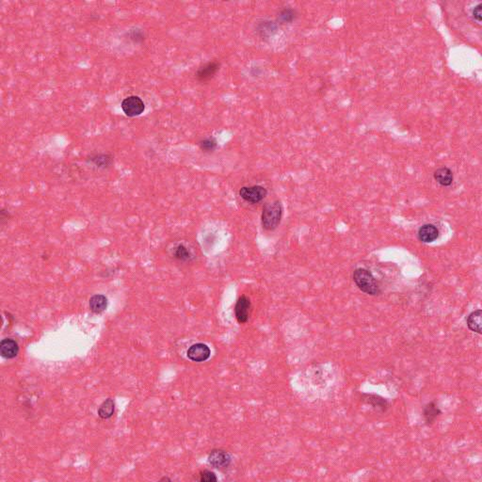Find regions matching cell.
<instances>
[{
  "mask_svg": "<svg viewBox=\"0 0 482 482\" xmlns=\"http://www.w3.org/2000/svg\"><path fill=\"white\" fill-rule=\"evenodd\" d=\"M353 282L362 292L369 296H378L381 294V286L370 270L365 267H358L352 274Z\"/></svg>",
  "mask_w": 482,
  "mask_h": 482,
  "instance_id": "1",
  "label": "cell"
},
{
  "mask_svg": "<svg viewBox=\"0 0 482 482\" xmlns=\"http://www.w3.org/2000/svg\"><path fill=\"white\" fill-rule=\"evenodd\" d=\"M283 205L279 201L268 203L263 208L262 212V225L263 228L267 231H273L276 229L283 217Z\"/></svg>",
  "mask_w": 482,
  "mask_h": 482,
  "instance_id": "2",
  "label": "cell"
},
{
  "mask_svg": "<svg viewBox=\"0 0 482 482\" xmlns=\"http://www.w3.org/2000/svg\"><path fill=\"white\" fill-rule=\"evenodd\" d=\"M121 106L124 113L128 117L140 116L145 109L144 102L142 101L141 97L136 95L126 97L125 99L123 100Z\"/></svg>",
  "mask_w": 482,
  "mask_h": 482,
  "instance_id": "3",
  "label": "cell"
},
{
  "mask_svg": "<svg viewBox=\"0 0 482 482\" xmlns=\"http://www.w3.org/2000/svg\"><path fill=\"white\" fill-rule=\"evenodd\" d=\"M267 191L262 186L242 187L240 191L241 198L249 204H257L266 198Z\"/></svg>",
  "mask_w": 482,
  "mask_h": 482,
  "instance_id": "4",
  "label": "cell"
},
{
  "mask_svg": "<svg viewBox=\"0 0 482 482\" xmlns=\"http://www.w3.org/2000/svg\"><path fill=\"white\" fill-rule=\"evenodd\" d=\"M361 399L365 404L369 405L375 412L380 414H385L390 408V402L388 399L377 394H362Z\"/></svg>",
  "mask_w": 482,
  "mask_h": 482,
  "instance_id": "5",
  "label": "cell"
},
{
  "mask_svg": "<svg viewBox=\"0 0 482 482\" xmlns=\"http://www.w3.org/2000/svg\"><path fill=\"white\" fill-rule=\"evenodd\" d=\"M208 464L217 469H225L231 465L232 458L223 449H213L208 455Z\"/></svg>",
  "mask_w": 482,
  "mask_h": 482,
  "instance_id": "6",
  "label": "cell"
},
{
  "mask_svg": "<svg viewBox=\"0 0 482 482\" xmlns=\"http://www.w3.org/2000/svg\"><path fill=\"white\" fill-rule=\"evenodd\" d=\"M250 308H251L250 299L247 296L243 295L239 298L235 306V315L239 323L243 324L248 322L249 314H250Z\"/></svg>",
  "mask_w": 482,
  "mask_h": 482,
  "instance_id": "7",
  "label": "cell"
},
{
  "mask_svg": "<svg viewBox=\"0 0 482 482\" xmlns=\"http://www.w3.org/2000/svg\"><path fill=\"white\" fill-rule=\"evenodd\" d=\"M210 355H211V350L209 349V347L203 343H197L192 345L187 351L188 358L196 363L206 362L209 359Z\"/></svg>",
  "mask_w": 482,
  "mask_h": 482,
  "instance_id": "8",
  "label": "cell"
},
{
  "mask_svg": "<svg viewBox=\"0 0 482 482\" xmlns=\"http://www.w3.org/2000/svg\"><path fill=\"white\" fill-rule=\"evenodd\" d=\"M220 66H221V64L218 61L208 62L207 64H205L204 66L200 67L198 69V71L195 74L196 78L202 82L208 81L209 79H211L212 77H214V75H216L218 71L220 70Z\"/></svg>",
  "mask_w": 482,
  "mask_h": 482,
  "instance_id": "9",
  "label": "cell"
},
{
  "mask_svg": "<svg viewBox=\"0 0 482 482\" xmlns=\"http://www.w3.org/2000/svg\"><path fill=\"white\" fill-rule=\"evenodd\" d=\"M418 240L423 243H432L439 237V230L435 225L428 224L422 225L417 233Z\"/></svg>",
  "mask_w": 482,
  "mask_h": 482,
  "instance_id": "10",
  "label": "cell"
},
{
  "mask_svg": "<svg viewBox=\"0 0 482 482\" xmlns=\"http://www.w3.org/2000/svg\"><path fill=\"white\" fill-rule=\"evenodd\" d=\"M19 352V347L15 340L6 338L0 342V353L2 357L6 359H12L16 357Z\"/></svg>",
  "mask_w": 482,
  "mask_h": 482,
  "instance_id": "11",
  "label": "cell"
},
{
  "mask_svg": "<svg viewBox=\"0 0 482 482\" xmlns=\"http://www.w3.org/2000/svg\"><path fill=\"white\" fill-rule=\"evenodd\" d=\"M442 415L440 408L437 406L435 401H431L425 405L423 409V416H424L425 423L427 426H432L437 420V418Z\"/></svg>",
  "mask_w": 482,
  "mask_h": 482,
  "instance_id": "12",
  "label": "cell"
},
{
  "mask_svg": "<svg viewBox=\"0 0 482 482\" xmlns=\"http://www.w3.org/2000/svg\"><path fill=\"white\" fill-rule=\"evenodd\" d=\"M433 177L435 181L438 184H440L442 187H449L453 183L454 180V175L452 171L448 167H442L437 169L434 174Z\"/></svg>",
  "mask_w": 482,
  "mask_h": 482,
  "instance_id": "13",
  "label": "cell"
},
{
  "mask_svg": "<svg viewBox=\"0 0 482 482\" xmlns=\"http://www.w3.org/2000/svg\"><path fill=\"white\" fill-rule=\"evenodd\" d=\"M482 311L481 309L475 310L467 316L466 323H467V327L469 328L470 331L478 333V334H482Z\"/></svg>",
  "mask_w": 482,
  "mask_h": 482,
  "instance_id": "14",
  "label": "cell"
},
{
  "mask_svg": "<svg viewBox=\"0 0 482 482\" xmlns=\"http://www.w3.org/2000/svg\"><path fill=\"white\" fill-rule=\"evenodd\" d=\"M108 307V299L104 295H94L90 299V308L93 313L100 314Z\"/></svg>",
  "mask_w": 482,
  "mask_h": 482,
  "instance_id": "15",
  "label": "cell"
},
{
  "mask_svg": "<svg viewBox=\"0 0 482 482\" xmlns=\"http://www.w3.org/2000/svg\"><path fill=\"white\" fill-rule=\"evenodd\" d=\"M115 411L114 400L111 399H106L98 409V416L102 419H108L113 416Z\"/></svg>",
  "mask_w": 482,
  "mask_h": 482,
  "instance_id": "16",
  "label": "cell"
},
{
  "mask_svg": "<svg viewBox=\"0 0 482 482\" xmlns=\"http://www.w3.org/2000/svg\"><path fill=\"white\" fill-rule=\"evenodd\" d=\"M174 256L175 259L181 261V262H188L192 259V254L191 250L188 249L183 244H179L175 247L174 249Z\"/></svg>",
  "mask_w": 482,
  "mask_h": 482,
  "instance_id": "17",
  "label": "cell"
},
{
  "mask_svg": "<svg viewBox=\"0 0 482 482\" xmlns=\"http://www.w3.org/2000/svg\"><path fill=\"white\" fill-rule=\"evenodd\" d=\"M277 29V25L272 21H262L258 24L257 31L262 37L270 36Z\"/></svg>",
  "mask_w": 482,
  "mask_h": 482,
  "instance_id": "18",
  "label": "cell"
},
{
  "mask_svg": "<svg viewBox=\"0 0 482 482\" xmlns=\"http://www.w3.org/2000/svg\"><path fill=\"white\" fill-rule=\"evenodd\" d=\"M91 161L95 166L106 169L112 164V158L108 155H96L91 158Z\"/></svg>",
  "mask_w": 482,
  "mask_h": 482,
  "instance_id": "19",
  "label": "cell"
},
{
  "mask_svg": "<svg viewBox=\"0 0 482 482\" xmlns=\"http://www.w3.org/2000/svg\"><path fill=\"white\" fill-rule=\"evenodd\" d=\"M296 16H297V13L295 9L285 8H283V10H281V12L279 13V20L282 23H291L295 20Z\"/></svg>",
  "mask_w": 482,
  "mask_h": 482,
  "instance_id": "20",
  "label": "cell"
},
{
  "mask_svg": "<svg viewBox=\"0 0 482 482\" xmlns=\"http://www.w3.org/2000/svg\"><path fill=\"white\" fill-rule=\"evenodd\" d=\"M217 144L216 140L214 138H207L203 141L200 142V148L203 150L204 152H207V153H209V152H213L214 150H216Z\"/></svg>",
  "mask_w": 482,
  "mask_h": 482,
  "instance_id": "21",
  "label": "cell"
},
{
  "mask_svg": "<svg viewBox=\"0 0 482 482\" xmlns=\"http://www.w3.org/2000/svg\"><path fill=\"white\" fill-rule=\"evenodd\" d=\"M128 37L134 42H142L144 40V33L140 28H133L128 31Z\"/></svg>",
  "mask_w": 482,
  "mask_h": 482,
  "instance_id": "22",
  "label": "cell"
},
{
  "mask_svg": "<svg viewBox=\"0 0 482 482\" xmlns=\"http://www.w3.org/2000/svg\"><path fill=\"white\" fill-rule=\"evenodd\" d=\"M199 481L201 482H216L218 481V478L215 473L208 470H205L200 473Z\"/></svg>",
  "mask_w": 482,
  "mask_h": 482,
  "instance_id": "23",
  "label": "cell"
},
{
  "mask_svg": "<svg viewBox=\"0 0 482 482\" xmlns=\"http://www.w3.org/2000/svg\"><path fill=\"white\" fill-rule=\"evenodd\" d=\"M472 17L474 19L475 21H477L478 23H482V3H479L477 6H475L474 8L472 9Z\"/></svg>",
  "mask_w": 482,
  "mask_h": 482,
  "instance_id": "24",
  "label": "cell"
},
{
  "mask_svg": "<svg viewBox=\"0 0 482 482\" xmlns=\"http://www.w3.org/2000/svg\"><path fill=\"white\" fill-rule=\"evenodd\" d=\"M163 481H169V482H171V480H170V479H168V478H163V479H161V480H160V482H163Z\"/></svg>",
  "mask_w": 482,
  "mask_h": 482,
  "instance_id": "25",
  "label": "cell"
}]
</instances>
